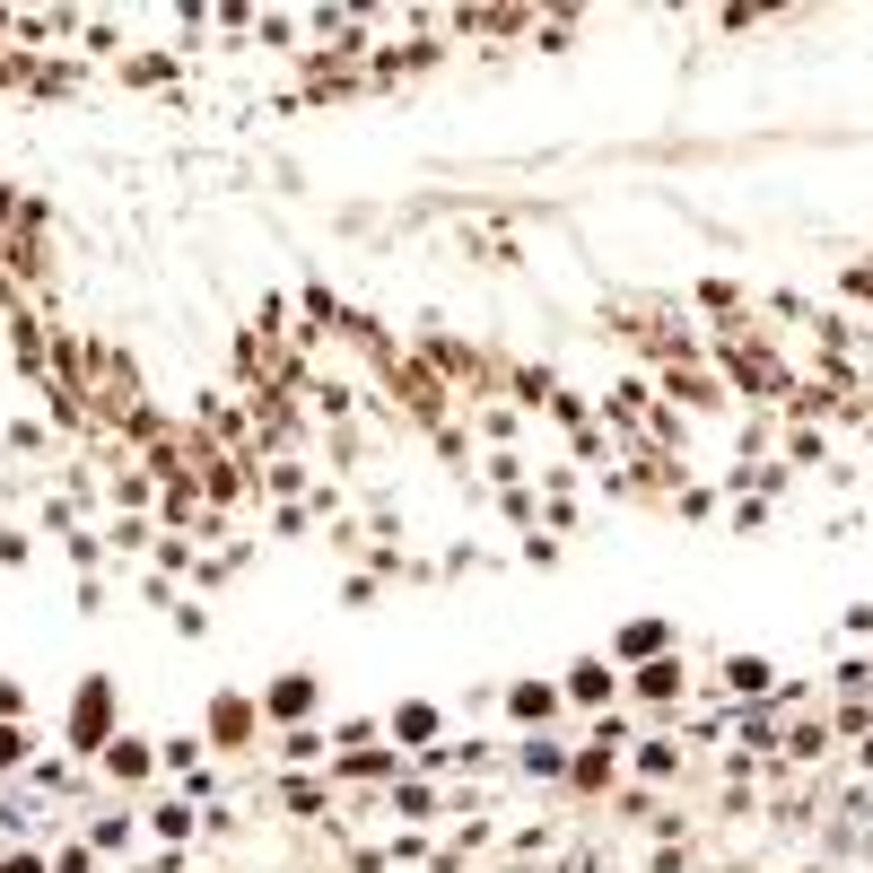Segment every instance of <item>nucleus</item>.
Returning a JSON list of instances; mask_svg holds the SVG:
<instances>
[{"instance_id": "nucleus-1", "label": "nucleus", "mask_w": 873, "mask_h": 873, "mask_svg": "<svg viewBox=\"0 0 873 873\" xmlns=\"http://www.w3.org/2000/svg\"><path fill=\"white\" fill-rule=\"evenodd\" d=\"M664 647V629H655V620H629V629H620V655H655Z\"/></svg>"}, {"instance_id": "nucleus-2", "label": "nucleus", "mask_w": 873, "mask_h": 873, "mask_svg": "<svg viewBox=\"0 0 873 873\" xmlns=\"http://www.w3.org/2000/svg\"><path fill=\"white\" fill-rule=\"evenodd\" d=\"M271 708H280V716H297V708H315V681H280V690H271Z\"/></svg>"}, {"instance_id": "nucleus-3", "label": "nucleus", "mask_w": 873, "mask_h": 873, "mask_svg": "<svg viewBox=\"0 0 873 873\" xmlns=\"http://www.w3.org/2000/svg\"><path fill=\"white\" fill-rule=\"evenodd\" d=\"M88 734H105V690H88V699H79V743H88Z\"/></svg>"}, {"instance_id": "nucleus-4", "label": "nucleus", "mask_w": 873, "mask_h": 873, "mask_svg": "<svg viewBox=\"0 0 873 873\" xmlns=\"http://www.w3.org/2000/svg\"><path fill=\"white\" fill-rule=\"evenodd\" d=\"M18 751H27V743H18V734H0V769H9V760H18Z\"/></svg>"}]
</instances>
